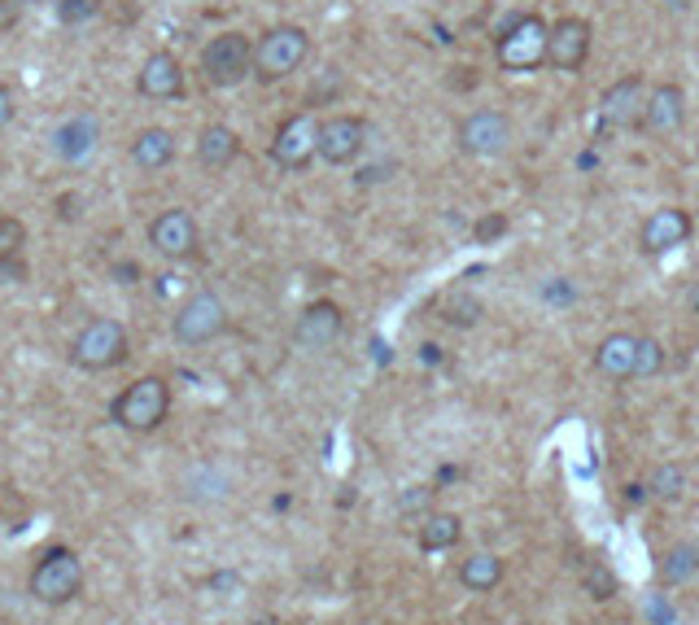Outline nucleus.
<instances>
[{
  "label": "nucleus",
  "instance_id": "nucleus-23",
  "mask_svg": "<svg viewBox=\"0 0 699 625\" xmlns=\"http://www.w3.org/2000/svg\"><path fill=\"white\" fill-rule=\"evenodd\" d=\"M459 534H464V520L455 512H429L425 525H420V547L425 551H446V547L459 542Z\"/></svg>",
  "mask_w": 699,
  "mask_h": 625
},
{
  "label": "nucleus",
  "instance_id": "nucleus-39",
  "mask_svg": "<svg viewBox=\"0 0 699 625\" xmlns=\"http://www.w3.org/2000/svg\"><path fill=\"white\" fill-rule=\"evenodd\" d=\"M686 302H690V310H695V316H699V280L686 289Z\"/></svg>",
  "mask_w": 699,
  "mask_h": 625
},
{
  "label": "nucleus",
  "instance_id": "nucleus-37",
  "mask_svg": "<svg viewBox=\"0 0 699 625\" xmlns=\"http://www.w3.org/2000/svg\"><path fill=\"white\" fill-rule=\"evenodd\" d=\"M114 275H119L123 284H132V280L140 275V267H136V262H119V267H114Z\"/></svg>",
  "mask_w": 699,
  "mask_h": 625
},
{
  "label": "nucleus",
  "instance_id": "nucleus-36",
  "mask_svg": "<svg viewBox=\"0 0 699 625\" xmlns=\"http://www.w3.org/2000/svg\"><path fill=\"white\" fill-rule=\"evenodd\" d=\"M241 581H236V573H214L210 577V590H236Z\"/></svg>",
  "mask_w": 699,
  "mask_h": 625
},
{
  "label": "nucleus",
  "instance_id": "nucleus-3",
  "mask_svg": "<svg viewBox=\"0 0 699 625\" xmlns=\"http://www.w3.org/2000/svg\"><path fill=\"white\" fill-rule=\"evenodd\" d=\"M306 53H310V36L297 23H280L254 45V75L275 84L284 75H293L306 62Z\"/></svg>",
  "mask_w": 699,
  "mask_h": 625
},
{
  "label": "nucleus",
  "instance_id": "nucleus-28",
  "mask_svg": "<svg viewBox=\"0 0 699 625\" xmlns=\"http://www.w3.org/2000/svg\"><path fill=\"white\" fill-rule=\"evenodd\" d=\"M433 486H407L403 494H398V512L403 516H429L433 512Z\"/></svg>",
  "mask_w": 699,
  "mask_h": 625
},
{
  "label": "nucleus",
  "instance_id": "nucleus-6",
  "mask_svg": "<svg viewBox=\"0 0 699 625\" xmlns=\"http://www.w3.org/2000/svg\"><path fill=\"white\" fill-rule=\"evenodd\" d=\"M84 590V564L71 547H53L45 551V560L32 573V595L40 603H71Z\"/></svg>",
  "mask_w": 699,
  "mask_h": 625
},
{
  "label": "nucleus",
  "instance_id": "nucleus-1",
  "mask_svg": "<svg viewBox=\"0 0 699 625\" xmlns=\"http://www.w3.org/2000/svg\"><path fill=\"white\" fill-rule=\"evenodd\" d=\"M167 412H171V385L162 377H140L114 399L110 420L132 433H154L167 420Z\"/></svg>",
  "mask_w": 699,
  "mask_h": 625
},
{
  "label": "nucleus",
  "instance_id": "nucleus-26",
  "mask_svg": "<svg viewBox=\"0 0 699 625\" xmlns=\"http://www.w3.org/2000/svg\"><path fill=\"white\" fill-rule=\"evenodd\" d=\"M664 368V346L655 338H638V355H634V377H655Z\"/></svg>",
  "mask_w": 699,
  "mask_h": 625
},
{
  "label": "nucleus",
  "instance_id": "nucleus-34",
  "mask_svg": "<svg viewBox=\"0 0 699 625\" xmlns=\"http://www.w3.org/2000/svg\"><path fill=\"white\" fill-rule=\"evenodd\" d=\"M14 88H5V84H0V132H5L10 123H14Z\"/></svg>",
  "mask_w": 699,
  "mask_h": 625
},
{
  "label": "nucleus",
  "instance_id": "nucleus-19",
  "mask_svg": "<svg viewBox=\"0 0 699 625\" xmlns=\"http://www.w3.org/2000/svg\"><path fill=\"white\" fill-rule=\"evenodd\" d=\"M236 154H241V136H236L232 127H223V123L201 127V136H197V162H201V167L223 171V167L236 162Z\"/></svg>",
  "mask_w": 699,
  "mask_h": 625
},
{
  "label": "nucleus",
  "instance_id": "nucleus-18",
  "mask_svg": "<svg viewBox=\"0 0 699 625\" xmlns=\"http://www.w3.org/2000/svg\"><path fill=\"white\" fill-rule=\"evenodd\" d=\"M634 355H638V338L634 333H608L594 351V368L612 381H629L634 377Z\"/></svg>",
  "mask_w": 699,
  "mask_h": 625
},
{
  "label": "nucleus",
  "instance_id": "nucleus-9",
  "mask_svg": "<svg viewBox=\"0 0 699 625\" xmlns=\"http://www.w3.org/2000/svg\"><path fill=\"white\" fill-rule=\"evenodd\" d=\"M271 158L284 171H302L310 158H319V119L315 114H293L280 123L275 140H271Z\"/></svg>",
  "mask_w": 699,
  "mask_h": 625
},
{
  "label": "nucleus",
  "instance_id": "nucleus-20",
  "mask_svg": "<svg viewBox=\"0 0 699 625\" xmlns=\"http://www.w3.org/2000/svg\"><path fill=\"white\" fill-rule=\"evenodd\" d=\"M175 158V136L167 127H145L136 140H132V162L140 171H162L167 162Z\"/></svg>",
  "mask_w": 699,
  "mask_h": 625
},
{
  "label": "nucleus",
  "instance_id": "nucleus-33",
  "mask_svg": "<svg viewBox=\"0 0 699 625\" xmlns=\"http://www.w3.org/2000/svg\"><path fill=\"white\" fill-rule=\"evenodd\" d=\"M473 232H477V241H481V245H490V241H499V236L507 232V219H503V215H486V219H477V228H473Z\"/></svg>",
  "mask_w": 699,
  "mask_h": 625
},
{
  "label": "nucleus",
  "instance_id": "nucleus-2",
  "mask_svg": "<svg viewBox=\"0 0 699 625\" xmlns=\"http://www.w3.org/2000/svg\"><path fill=\"white\" fill-rule=\"evenodd\" d=\"M547 40H551V23H542L538 14H520L507 32H499L494 40V58L503 71L512 75H529L547 62Z\"/></svg>",
  "mask_w": 699,
  "mask_h": 625
},
{
  "label": "nucleus",
  "instance_id": "nucleus-5",
  "mask_svg": "<svg viewBox=\"0 0 699 625\" xmlns=\"http://www.w3.org/2000/svg\"><path fill=\"white\" fill-rule=\"evenodd\" d=\"M223 329H228V306H223V297L210 293V289L193 293V297L175 310V320H171V333H175V342H184V346H206V342H214Z\"/></svg>",
  "mask_w": 699,
  "mask_h": 625
},
{
  "label": "nucleus",
  "instance_id": "nucleus-35",
  "mask_svg": "<svg viewBox=\"0 0 699 625\" xmlns=\"http://www.w3.org/2000/svg\"><path fill=\"white\" fill-rule=\"evenodd\" d=\"M385 175H390V162H385V167H368V171H359L355 180H359V184H381Z\"/></svg>",
  "mask_w": 699,
  "mask_h": 625
},
{
  "label": "nucleus",
  "instance_id": "nucleus-4",
  "mask_svg": "<svg viewBox=\"0 0 699 625\" xmlns=\"http://www.w3.org/2000/svg\"><path fill=\"white\" fill-rule=\"evenodd\" d=\"M254 71V40L241 32H223L201 49V75L214 88H236Z\"/></svg>",
  "mask_w": 699,
  "mask_h": 625
},
{
  "label": "nucleus",
  "instance_id": "nucleus-15",
  "mask_svg": "<svg viewBox=\"0 0 699 625\" xmlns=\"http://www.w3.org/2000/svg\"><path fill=\"white\" fill-rule=\"evenodd\" d=\"M341 329H345V316H341L336 302H310L302 316H297L293 338H297V346H306V351H328V346L341 338Z\"/></svg>",
  "mask_w": 699,
  "mask_h": 625
},
{
  "label": "nucleus",
  "instance_id": "nucleus-7",
  "mask_svg": "<svg viewBox=\"0 0 699 625\" xmlns=\"http://www.w3.org/2000/svg\"><path fill=\"white\" fill-rule=\"evenodd\" d=\"M71 359L88 372H106L119 368L127 359V329L119 320H93L75 342H71Z\"/></svg>",
  "mask_w": 699,
  "mask_h": 625
},
{
  "label": "nucleus",
  "instance_id": "nucleus-14",
  "mask_svg": "<svg viewBox=\"0 0 699 625\" xmlns=\"http://www.w3.org/2000/svg\"><path fill=\"white\" fill-rule=\"evenodd\" d=\"M690 215L682 210V206H660V210H651L647 219H642V232H638V245L647 249V254H669V249H677V245H686L690 241Z\"/></svg>",
  "mask_w": 699,
  "mask_h": 625
},
{
  "label": "nucleus",
  "instance_id": "nucleus-32",
  "mask_svg": "<svg viewBox=\"0 0 699 625\" xmlns=\"http://www.w3.org/2000/svg\"><path fill=\"white\" fill-rule=\"evenodd\" d=\"M542 297L555 302V306H568V302L577 297V289H573L564 275H551V280H542Z\"/></svg>",
  "mask_w": 699,
  "mask_h": 625
},
{
  "label": "nucleus",
  "instance_id": "nucleus-27",
  "mask_svg": "<svg viewBox=\"0 0 699 625\" xmlns=\"http://www.w3.org/2000/svg\"><path fill=\"white\" fill-rule=\"evenodd\" d=\"M477 320H481V302H477V297H459V293H455V297L446 302V324L473 329Z\"/></svg>",
  "mask_w": 699,
  "mask_h": 625
},
{
  "label": "nucleus",
  "instance_id": "nucleus-16",
  "mask_svg": "<svg viewBox=\"0 0 699 625\" xmlns=\"http://www.w3.org/2000/svg\"><path fill=\"white\" fill-rule=\"evenodd\" d=\"M136 93L149 101H171L184 93V66L175 53H149L140 75H136Z\"/></svg>",
  "mask_w": 699,
  "mask_h": 625
},
{
  "label": "nucleus",
  "instance_id": "nucleus-17",
  "mask_svg": "<svg viewBox=\"0 0 699 625\" xmlns=\"http://www.w3.org/2000/svg\"><path fill=\"white\" fill-rule=\"evenodd\" d=\"M686 123V93L677 84H655L647 93V110H642V127L655 136H673Z\"/></svg>",
  "mask_w": 699,
  "mask_h": 625
},
{
  "label": "nucleus",
  "instance_id": "nucleus-10",
  "mask_svg": "<svg viewBox=\"0 0 699 625\" xmlns=\"http://www.w3.org/2000/svg\"><path fill=\"white\" fill-rule=\"evenodd\" d=\"M368 145V123L355 119V114H332L319 123V158L328 167H345V162H355Z\"/></svg>",
  "mask_w": 699,
  "mask_h": 625
},
{
  "label": "nucleus",
  "instance_id": "nucleus-29",
  "mask_svg": "<svg viewBox=\"0 0 699 625\" xmlns=\"http://www.w3.org/2000/svg\"><path fill=\"white\" fill-rule=\"evenodd\" d=\"M101 14V0H58V19L66 27H79V23H93Z\"/></svg>",
  "mask_w": 699,
  "mask_h": 625
},
{
  "label": "nucleus",
  "instance_id": "nucleus-25",
  "mask_svg": "<svg viewBox=\"0 0 699 625\" xmlns=\"http://www.w3.org/2000/svg\"><path fill=\"white\" fill-rule=\"evenodd\" d=\"M647 486H651V494H655V499H677V494L686 490V473H682L677 464H660V468L651 473V481H647Z\"/></svg>",
  "mask_w": 699,
  "mask_h": 625
},
{
  "label": "nucleus",
  "instance_id": "nucleus-8",
  "mask_svg": "<svg viewBox=\"0 0 699 625\" xmlns=\"http://www.w3.org/2000/svg\"><path fill=\"white\" fill-rule=\"evenodd\" d=\"M647 93H651V88L642 84V75H625V79H616V84L603 93V101H599V132H621V127L642 123Z\"/></svg>",
  "mask_w": 699,
  "mask_h": 625
},
{
  "label": "nucleus",
  "instance_id": "nucleus-12",
  "mask_svg": "<svg viewBox=\"0 0 699 625\" xmlns=\"http://www.w3.org/2000/svg\"><path fill=\"white\" fill-rule=\"evenodd\" d=\"M586 58H590V23H586V19H577V14H568V19L551 23L547 62H551L555 71L573 75V71H581V66H586Z\"/></svg>",
  "mask_w": 699,
  "mask_h": 625
},
{
  "label": "nucleus",
  "instance_id": "nucleus-31",
  "mask_svg": "<svg viewBox=\"0 0 699 625\" xmlns=\"http://www.w3.org/2000/svg\"><path fill=\"white\" fill-rule=\"evenodd\" d=\"M586 590H590V599H612L616 595V577L608 568H586Z\"/></svg>",
  "mask_w": 699,
  "mask_h": 625
},
{
  "label": "nucleus",
  "instance_id": "nucleus-24",
  "mask_svg": "<svg viewBox=\"0 0 699 625\" xmlns=\"http://www.w3.org/2000/svg\"><path fill=\"white\" fill-rule=\"evenodd\" d=\"M459 581L468 586V590H477V595H486V590H494L499 581H503V560L499 555H468L464 564H459Z\"/></svg>",
  "mask_w": 699,
  "mask_h": 625
},
{
  "label": "nucleus",
  "instance_id": "nucleus-30",
  "mask_svg": "<svg viewBox=\"0 0 699 625\" xmlns=\"http://www.w3.org/2000/svg\"><path fill=\"white\" fill-rule=\"evenodd\" d=\"M23 245H27V228H23V219L5 215V219H0V258H14Z\"/></svg>",
  "mask_w": 699,
  "mask_h": 625
},
{
  "label": "nucleus",
  "instance_id": "nucleus-13",
  "mask_svg": "<svg viewBox=\"0 0 699 625\" xmlns=\"http://www.w3.org/2000/svg\"><path fill=\"white\" fill-rule=\"evenodd\" d=\"M149 245L162 254V258H193L197 254V219L188 210H162L154 223H149Z\"/></svg>",
  "mask_w": 699,
  "mask_h": 625
},
{
  "label": "nucleus",
  "instance_id": "nucleus-21",
  "mask_svg": "<svg viewBox=\"0 0 699 625\" xmlns=\"http://www.w3.org/2000/svg\"><path fill=\"white\" fill-rule=\"evenodd\" d=\"M695 573H699V538L673 542V547L660 555V564H655V577H660L664 586H682V581H690Z\"/></svg>",
  "mask_w": 699,
  "mask_h": 625
},
{
  "label": "nucleus",
  "instance_id": "nucleus-22",
  "mask_svg": "<svg viewBox=\"0 0 699 625\" xmlns=\"http://www.w3.org/2000/svg\"><path fill=\"white\" fill-rule=\"evenodd\" d=\"M93 149H97V123H93V119H71V123L58 132V154H62L66 162H84Z\"/></svg>",
  "mask_w": 699,
  "mask_h": 625
},
{
  "label": "nucleus",
  "instance_id": "nucleus-11",
  "mask_svg": "<svg viewBox=\"0 0 699 625\" xmlns=\"http://www.w3.org/2000/svg\"><path fill=\"white\" fill-rule=\"evenodd\" d=\"M512 145V119L499 110H477L459 123V149L473 158H499Z\"/></svg>",
  "mask_w": 699,
  "mask_h": 625
},
{
  "label": "nucleus",
  "instance_id": "nucleus-38",
  "mask_svg": "<svg viewBox=\"0 0 699 625\" xmlns=\"http://www.w3.org/2000/svg\"><path fill=\"white\" fill-rule=\"evenodd\" d=\"M58 206H62V210H58L62 219H75V215H79V201H75V197H62Z\"/></svg>",
  "mask_w": 699,
  "mask_h": 625
}]
</instances>
